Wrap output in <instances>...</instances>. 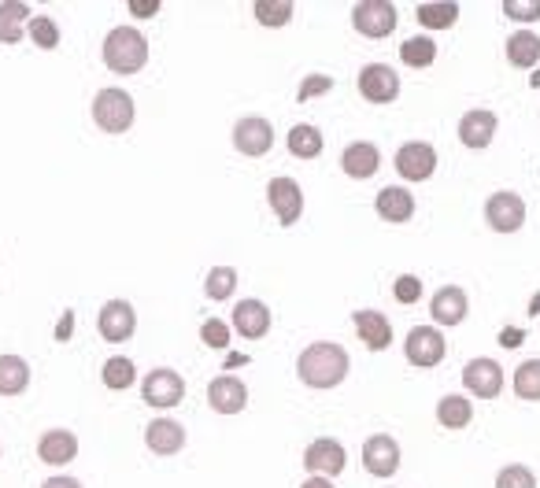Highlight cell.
<instances>
[{"instance_id": "cell-29", "label": "cell", "mask_w": 540, "mask_h": 488, "mask_svg": "<svg viewBox=\"0 0 540 488\" xmlns=\"http://www.w3.org/2000/svg\"><path fill=\"white\" fill-rule=\"evenodd\" d=\"M289 152H293L296 159H315V156H322V130L319 126H311V122H300V126H293L289 130Z\"/></svg>"}, {"instance_id": "cell-28", "label": "cell", "mask_w": 540, "mask_h": 488, "mask_svg": "<svg viewBox=\"0 0 540 488\" xmlns=\"http://www.w3.org/2000/svg\"><path fill=\"white\" fill-rule=\"evenodd\" d=\"M30 385V363L23 355H0V396H19Z\"/></svg>"}, {"instance_id": "cell-19", "label": "cell", "mask_w": 540, "mask_h": 488, "mask_svg": "<svg viewBox=\"0 0 540 488\" xmlns=\"http://www.w3.org/2000/svg\"><path fill=\"white\" fill-rule=\"evenodd\" d=\"M341 171L356 182H367L381 171V152L374 141H352V145L341 152Z\"/></svg>"}, {"instance_id": "cell-26", "label": "cell", "mask_w": 540, "mask_h": 488, "mask_svg": "<svg viewBox=\"0 0 540 488\" xmlns=\"http://www.w3.org/2000/svg\"><path fill=\"white\" fill-rule=\"evenodd\" d=\"M437 422L444 429H467L474 422V403L467 396H459V392H448L437 400Z\"/></svg>"}, {"instance_id": "cell-44", "label": "cell", "mask_w": 540, "mask_h": 488, "mask_svg": "<svg viewBox=\"0 0 540 488\" xmlns=\"http://www.w3.org/2000/svg\"><path fill=\"white\" fill-rule=\"evenodd\" d=\"M71 330H74V315L67 311V315H63V322L56 326V341H71Z\"/></svg>"}, {"instance_id": "cell-37", "label": "cell", "mask_w": 540, "mask_h": 488, "mask_svg": "<svg viewBox=\"0 0 540 488\" xmlns=\"http://www.w3.org/2000/svg\"><path fill=\"white\" fill-rule=\"evenodd\" d=\"M496 488H537V477H533V470L522 463H511L504 466L500 474H496Z\"/></svg>"}, {"instance_id": "cell-30", "label": "cell", "mask_w": 540, "mask_h": 488, "mask_svg": "<svg viewBox=\"0 0 540 488\" xmlns=\"http://www.w3.org/2000/svg\"><path fill=\"white\" fill-rule=\"evenodd\" d=\"M415 19L430 30H448V26L459 23V4H448V0H426L415 8Z\"/></svg>"}, {"instance_id": "cell-7", "label": "cell", "mask_w": 540, "mask_h": 488, "mask_svg": "<svg viewBox=\"0 0 540 488\" xmlns=\"http://www.w3.org/2000/svg\"><path fill=\"white\" fill-rule=\"evenodd\" d=\"M352 26H356L363 37H389L396 30V4L389 0H359L356 8H352Z\"/></svg>"}, {"instance_id": "cell-48", "label": "cell", "mask_w": 540, "mask_h": 488, "mask_svg": "<svg viewBox=\"0 0 540 488\" xmlns=\"http://www.w3.org/2000/svg\"><path fill=\"white\" fill-rule=\"evenodd\" d=\"M529 86L540 89V71H537V74H529Z\"/></svg>"}, {"instance_id": "cell-23", "label": "cell", "mask_w": 540, "mask_h": 488, "mask_svg": "<svg viewBox=\"0 0 540 488\" xmlns=\"http://www.w3.org/2000/svg\"><path fill=\"white\" fill-rule=\"evenodd\" d=\"M234 330L245 337V341H259L270 333V307L263 300H241L234 307Z\"/></svg>"}, {"instance_id": "cell-35", "label": "cell", "mask_w": 540, "mask_h": 488, "mask_svg": "<svg viewBox=\"0 0 540 488\" xmlns=\"http://www.w3.org/2000/svg\"><path fill=\"white\" fill-rule=\"evenodd\" d=\"M252 12L263 26H285L296 15V4L293 0H256Z\"/></svg>"}, {"instance_id": "cell-40", "label": "cell", "mask_w": 540, "mask_h": 488, "mask_svg": "<svg viewBox=\"0 0 540 488\" xmlns=\"http://www.w3.org/2000/svg\"><path fill=\"white\" fill-rule=\"evenodd\" d=\"M333 89V78L330 74H307L300 93H296V104H307L311 97H322V93H330Z\"/></svg>"}, {"instance_id": "cell-8", "label": "cell", "mask_w": 540, "mask_h": 488, "mask_svg": "<svg viewBox=\"0 0 540 488\" xmlns=\"http://www.w3.org/2000/svg\"><path fill=\"white\" fill-rule=\"evenodd\" d=\"M485 222H489L496 233H518L522 222H526V200L511 189H500L485 200Z\"/></svg>"}, {"instance_id": "cell-4", "label": "cell", "mask_w": 540, "mask_h": 488, "mask_svg": "<svg viewBox=\"0 0 540 488\" xmlns=\"http://www.w3.org/2000/svg\"><path fill=\"white\" fill-rule=\"evenodd\" d=\"M141 396H145L148 407H160V411H171L185 400V381L178 370L171 366H160V370H148L145 381H141Z\"/></svg>"}, {"instance_id": "cell-25", "label": "cell", "mask_w": 540, "mask_h": 488, "mask_svg": "<svg viewBox=\"0 0 540 488\" xmlns=\"http://www.w3.org/2000/svg\"><path fill=\"white\" fill-rule=\"evenodd\" d=\"M30 8L23 0H4L0 4V45H19L26 37V26H30Z\"/></svg>"}, {"instance_id": "cell-1", "label": "cell", "mask_w": 540, "mask_h": 488, "mask_svg": "<svg viewBox=\"0 0 540 488\" xmlns=\"http://www.w3.org/2000/svg\"><path fill=\"white\" fill-rule=\"evenodd\" d=\"M348 352H344L341 344L333 341H315L307 344L300 359H296V374L304 381L307 389H337L344 378H348Z\"/></svg>"}, {"instance_id": "cell-13", "label": "cell", "mask_w": 540, "mask_h": 488, "mask_svg": "<svg viewBox=\"0 0 540 488\" xmlns=\"http://www.w3.org/2000/svg\"><path fill=\"white\" fill-rule=\"evenodd\" d=\"M97 330L108 344L130 341V337H134V330H137L134 304H126V300H108V304L100 307V315H97Z\"/></svg>"}, {"instance_id": "cell-3", "label": "cell", "mask_w": 540, "mask_h": 488, "mask_svg": "<svg viewBox=\"0 0 540 488\" xmlns=\"http://www.w3.org/2000/svg\"><path fill=\"white\" fill-rule=\"evenodd\" d=\"M137 119L134 97L123 93V89H100L93 97V122H97L104 134H126Z\"/></svg>"}, {"instance_id": "cell-18", "label": "cell", "mask_w": 540, "mask_h": 488, "mask_svg": "<svg viewBox=\"0 0 540 488\" xmlns=\"http://www.w3.org/2000/svg\"><path fill=\"white\" fill-rule=\"evenodd\" d=\"M496 126H500L496 111L474 108V111H467V115L459 119V141H463L467 148H474V152H481V148L492 145V137H496Z\"/></svg>"}, {"instance_id": "cell-46", "label": "cell", "mask_w": 540, "mask_h": 488, "mask_svg": "<svg viewBox=\"0 0 540 488\" xmlns=\"http://www.w3.org/2000/svg\"><path fill=\"white\" fill-rule=\"evenodd\" d=\"M300 488H333V481H330V477H315V474H311L307 481H300Z\"/></svg>"}, {"instance_id": "cell-17", "label": "cell", "mask_w": 540, "mask_h": 488, "mask_svg": "<svg viewBox=\"0 0 540 488\" xmlns=\"http://www.w3.org/2000/svg\"><path fill=\"white\" fill-rule=\"evenodd\" d=\"M208 403L215 415H241L248 407V389L245 381L234 374H222L208 385Z\"/></svg>"}, {"instance_id": "cell-27", "label": "cell", "mask_w": 540, "mask_h": 488, "mask_svg": "<svg viewBox=\"0 0 540 488\" xmlns=\"http://www.w3.org/2000/svg\"><path fill=\"white\" fill-rule=\"evenodd\" d=\"M507 63L511 67H537L540 63V37L533 30H518V34L507 37Z\"/></svg>"}, {"instance_id": "cell-47", "label": "cell", "mask_w": 540, "mask_h": 488, "mask_svg": "<svg viewBox=\"0 0 540 488\" xmlns=\"http://www.w3.org/2000/svg\"><path fill=\"white\" fill-rule=\"evenodd\" d=\"M529 315H540V296H533V300H529Z\"/></svg>"}, {"instance_id": "cell-11", "label": "cell", "mask_w": 540, "mask_h": 488, "mask_svg": "<svg viewBox=\"0 0 540 488\" xmlns=\"http://www.w3.org/2000/svg\"><path fill=\"white\" fill-rule=\"evenodd\" d=\"M344 466H348V455H344L341 440L319 437V440H311V444H307V452H304V470H307V474L330 477V481H333Z\"/></svg>"}, {"instance_id": "cell-14", "label": "cell", "mask_w": 540, "mask_h": 488, "mask_svg": "<svg viewBox=\"0 0 540 488\" xmlns=\"http://www.w3.org/2000/svg\"><path fill=\"white\" fill-rule=\"evenodd\" d=\"M267 200H270V211L278 215L282 226H296L300 215H304V189H300L293 178H270Z\"/></svg>"}, {"instance_id": "cell-2", "label": "cell", "mask_w": 540, "mask_h": 488, "mask_svg": "<svg viewBox=\"0 0 540 488\" xmlns=\"http://www.w3.org/2000/svg\"><path fill=\"white\" fill-rule=\"evenodd\" d=\"M104 63L115 74H137L148 63V37L137 26H115L104 37Z\"/></svg>"}, {"instance_id": "cell-22", "label": "cell", "mask_w": 540, "mask_h": 488, "mask_svg": "<svg viewBox=\"0 0 540 488\" xmlns=\"http://www.w3.org/2000/svg\"><path fill=\"white\" fill-rule=\"evenodd\" d=\"M352 322H356V333L359 341L367 344L370 352H385L389 344H393V322L381 315V311H356L352 315Z\"/></svg>"}, {"instance_id": "cell-38", "label": "cell", "mask_w": 540, "mask_h": 488, "mask_svg": "<svg viewBox=\"0 0 540 488\" xmlns=\"http://www.w3.org/2000/svg\"><path fill=\"white\" fill-rule=\"evenodd\" d=\"M504 15L515 19V23H537L540 0H504Z\"/></svg>"}, {"instance_id": "cell-45", "label": "cell", "mask_w": 540, "mask_h": 488, "mask_svg": "<svg viewBox=\"0 0 540 488\" xmlns=\"http://www.w3.org/2000/svg\"><path fill=\"white\" fill-rule=\"evenodd\" d=\"M41 488H82V481H74V477H49Z\"/></svg>"}, {"instance_id": "cell-12", "label": "cell", "mask_w": 540, "mask_h": 488, "mask_svg": "<svg viewBox=\"0 0 540 488\" xmlns=\"http://www.w3.org/2000/svg\"><path fill=\"white\" fill-rule=\"evenodd\" d=\"M463 385L478 400H496L504 392V366L496 363V359H470L463 366Z\"/></svg>"}, {"instance_id": "cell-15", "label": "cell", "mask_w": 540, "mask_h": 488, "mask_svg": "<svg viewBox=\"0 0 540 488\" xmlns=\"http://www.w3.org/2000/svg\"><path fill=\"white\" fill-rule=\"evenodd\" d=\"M363 466L374 477H393L400 470V444L389 433H374L363 444Z\"/></svg>"}, {"instance_id": "cell-39", "label": "cell", "mask_w": 540, "mask_h": 488, "mask_svg": "<svg viewBox=\"0 0 540 488\" xmlns=\"http://www.w3.org/2000/svg\"><path fill=\"white\" fill-rule=\"evenodd\" d=\"M200 341L208 344V348H226V344H230V326H226L222 318H208V322L200 326Z\"/></svg>"}, {"instance_id": "cell-31", "label": "cell", "mask_w": 540, "mask_h": 488, "mask_svg": "<svg viewBox=\"0 0 540 488\" xmlns=\"http://www.w3.org/2000/svg\"><path fill=\"white\" fill-rule=\"evenodd\" d=\"M400 60L407 63V67H430L433 60H437V41L433 37H407L404 45H400Z\"/></svg>"}, {"instance_id": "cell-10", "label": "cell", "mask_w": 540, "mask_h": 488, "mask_svg": "<svg viewBox=\"0 0 540 488\" xmlns=\"http://www.w3.org/2000/svg\"><path fill=\"white\" fill-rule=\"evenodd\" d=\"M234 148L241 156H267L274 148V126H270L263 115H245V119L234 122Z\"/></svg>"}, {"instance_id": "cell-32", "label": "cell", "mask_w": 540, "mask_h": 488, "mask_svg": "<svg viewBox=\"0 0 540 488\" xmlns=\"http://www.w3.org/2000/svg\"><path fill=\"white\" fill-rule=\"evenodd\" d=\"M237 289V270L234 267H211L208 278H204V293H208V300H215V304H222V300H230Z\"/></svg>"}, {"instance_id": "cell-20", "label": "cell", "mask_w": 540, "mask_h": 488, "mask_svg": "<svg viewBox=\"0 0 540 488\" xmlns=\"http://www.w3.org/2000/svg\"><path fill=\"white\" fill-rule=\"evenodd\" d=\"M37 459L49 466H67L78 459V437L71 429H45L37 440Z\"/></svg>"}, {"instance_id": "cell-9", "label": "cell", "mask_w": 540, "mask_h": 488, "mask_svg": "<svg viewBox=\"0 0 540 488\" xmlns=\"http://www.w3.org/2000/svg\"><path fill=\"white\" fill-rule=\"evenodd\" d=\"M359 97L370 104H393L400 97V74L389 63H367L359 71Z\"/></svg>"}, {"instance_id": "cell-41", "label": "cell", "mask_w": 540, "mask_h": 488, "mask_svg": "<svg viewBox=\"0 0 540 488\" xmlns=\"http://www.w3.org/2000/svg\"><path fill=\"white\" fill-rule=\"evenodd\" d=\"M393 296L400 304H418V296H422V281L415 274H400L393 285Z\"/></svg>"}, {"instance_id": "cell-33", "label": "cell", "mask_w": 540, "mask_h": 488, "mask_svg": "<svg viewBox=\"0 0 540 488\" xmlns=\"http://www.w3.org/2000/svg\"><path fill=\"white\" fill-rule=\"evenodd\" d=\"M515 396L526 403H540V359H526L515 370Z\"/></svg>"}, {"instance_id": "cell-36", "label": "cell", "mask_w": 540, "mask_h": 488, "mask_svg": "<svg viewBox=\"0 0 540 488\" xmlns=\"http://www.w3.org/2000/svg\"><path fill=\"white\" fill-rule=\"evenodd\" d=\"M26 34H30V41H34L37 49H45V52H52L60 45V26H56L52 15H34L30 26H26Z\"/></svg>"}, {"instance_id": "cell-24", "label": "cell", "mask_w": 540, "mask_h": 488, "mask_svg": "<svg viewBox=\"0 0 540 488\" xmlns=\"http://www.w3.org/2000/svg\"><path fill=\"white\" fill-rule=\"evenodd\" d=\"M145 444L156 455H178L185 448V429L174 418H156L145 426Z\"/></svg>"}, {"instance_id": "cell-34", "label": "cell", "mask_w": 540, "mask_h": 488, "mask_svg": "<svg viewBox=\"0 0 540 488\" xmlns=\"http://www.w3.org/2000/svg\"><path fill=\"white\" fill-rule=\"evenodd\" d=\"M100 378H104V385H108V389L123 392L137 381V370H134V363H130V359H123V355H111L108 363H104V370H100Z\"/></svg>"}, {"instance_id": "cell-16", "label": "cell", "mask_w": 540, "mask_h": 488, "mask_svg": "<svg viewBox=\"0 0 540 488\" xmlns=\"http://www.w3.org/2000/svg\"><path fill=\"white\" fill-rule=\"evenodd\" d=\"M467 311H470V300L459 285H444L430 300L433 326H448V330H452V326H463V322H467Z\"/></svg>"}, {"instance_id": "cell-42", "label": "cell", "mask_w": 540, "mask_h": 488, "mask_svg": "<svg viewBox=\"0 0 540 488\" xmlns=\"http://www.w3.org/2000/svg\"><path fill=\"white\" fill-rule=\"evenodd\" d=\"M126 8H130V15H137V19H152V15L160 12V0H126Z\"/></svg>"}, {"instance_id": "cell-43", "label": "cell", "mask_w": 540, "mask_h": 488, "mask_svg": "<svg viewBox=\"0 0 540 488\" xmlns=\"http://www.w3.org/2000/svg\"><path fill=\"white\" fill-rule=\"evenodd\" d=\"M522 337H526V333L515 330V326H507V330H500V344H504V348H518V344H522Z\"/></svg>"}, {"instance_id": "cell-5", "label": "cell", "mask_w": 540, "mask_h": 488, "mask_svg": "<svg viewBox=\"0 0 540 488\" xmlns=\"http://www.w3.org/2000/svg\"><path fill=\"white\" fill-rule=\"evenodd\" d=\"M448 352V341H444V333L437 326H415V330L407 333L404 341V355L407 363L418 366V370H430L437 366Z\"/></svg>"}, {"instance_id": "cell-6", "label": "cell", "mask_w": 540, "mask_h": 488, "mask_svg": "<svg viewBox=\"0 0 540 488\" xmlns=\"http://www.w3.org/2000/svg\"><path fill=\"white\" fill-rule=\"evenodd\" d=\"M393 163L404 182H430L437 171V148L430 141H407V145H400Z\"/></svg>"}, {"instance_id": "cell-21", "label": "cell", "mask_w": 540, "mask_h": 488, "mask_svg": "<svg viewBox=\"0 0 540 488\" xmlns=\"http://www.w3.org/2000/svg\"><path fill=\"white\" fill-rule=\"evenodd\" d=\"M374 211H378L381 222H393V226L411 222V215H415V193H407L404 185H385L378 193V200H374Z\"/></svg>"}]
</instances>
